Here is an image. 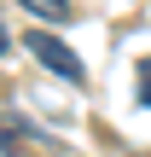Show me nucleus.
Wrapping results in <instances>:
<instances>
[{"instance_id": "nucleus-4", "label": "nucleus", "mask_w": 151, "mask_h": 157, "mask_svg": "<svg viewBox=\"0 0 151 157\" xmlns=\"http://www.w3.org/2000/svg\"><path fill=\"white\" fill-rule=\"evenodd\" d=\"M6 47H12V35H6V23H0V52H6Z\"/></svg>"}, {"instance_id": "nucleus-1", "label": "nucleus", "mask_w": 151, "mask_h": 157, "mask_svg": "<svg viewBox=\"0 0 151 157\" xmlns=\"http://www.w3.org/2000/svg\"><path fill=\"white\" fill-rule=\"evenodd\" d=\"M23 47H29V52H35V58H41L47 70H58L64 82H87L81 58H76V52H70V47H64L58 35H47V29H29V35H23Z\"/></svg>"}, {"instance_id": "nucleus-2", "label": "nucleus", "mask_w": 151, "mask_h": 157, "mask_svg": "<svg viewBox=\"0 0 151 157\" xmlns=\"http://www.w3.org/2000/svg\"><path fill=\"white\" fill-rule=\"evenodd\" d=\"M29 17H47V23H64L70 12H76V0H17Z\"/></svg>"}, {"instance_id": "nucleus-3", "label": "nucleus", "mask_w": 151, "mask_h": 157, "mask_svg": "<svg viewBox=\"0 0 151 157\" xmlns=\"http://www.w3.org/2000/svg\"><path fill=\"white\" fill-rule=\"evenodd\" d=\"M140 105H151V58H140Z\"/></svg>"}]
</instances>
